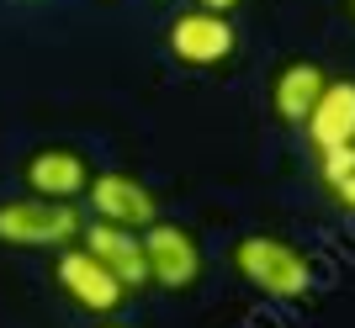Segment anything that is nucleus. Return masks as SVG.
<instances>
[{
  "mask_svg": "<svg viewBox=\"0 0 355 328\" xmlns=\"http://www.w3.org/2000/svg\"><path fill=\"white\" fill-rule=\"evenodd\" d=\"M85 201H90V212H96V223L128 228V233H144V228L159 223V196L148 191L138 175H122V170L90 175Z\"/></svg>",
  "mask_w": 355,
  "mask_h": 328,
  "instance_id": "obj_5",
  "label": "nucleus"
},
{
  "mask_svg": "<svg viewBox=\"0 0 355 328\" xmlns=\"http://www.w3.org/2000/svg\"><path fill=\"white\" fill-rule=\"evenodd\" d=\"M324 85H329V75H324L313 59L282 64V75L270 80V111H276L286 127H302V122H308V111L318 106V95H324Z\"/></svg>",
  "mask_w": 355,
  "mask_h": 328,
  "instance_id": "obj_9",
  "label": "nucleus"
},
{
  "mask_svg": "<svg viewBox=\"0 0 355 328\" xmlns=\"http://www.w3.org/2000/svg\"><path fill=\"white\" fill-rule=\"evenodd\" d=\"M329 191H334V201H340L345 212H355V175H345L340 185H329Z\"/></svg>",
  "mask_w": 355,
  "mask_h": 328,
  "instance_id": "obj_12",
  "label": "nucleus"
},
{
  "mask_svg": "<svg viewBox=\"0 0 355 328\" xmlns=\"http://www.w3.org/2000/svg\"><path fill=\"white\" fill-rule=\"evenodd\" d=\"M196 11H218V16H234V6L239 0H191Z\"/></svg>",
  "mask_w": 355,
  "mask_h": 328,
  "instance_id": "obj_13",
  "label": "nucleus"
},
{
  "mask_svg": "<svg viewBox=\"0 0 355 328\" xmlns=\"http://www.w3.org/2000/svg\"><path fill=\"white\" fill-rule=\"evenodd\" d=\"M234 270L244 286H254L270 302H302L313 291V265L297 244L276 239V233H250L234 244Z\"/></svg>",
  "mask_w": 355,
  "mask_h": 328,
  "instance_id": "obj_1",
  "label": "nucleus"
},
{
  "mask_svg": "<svg viewBox=\"0 0 355 328\" xmlns=\"http://www.w3.org/2000/svg\"><path fill=\"white\" fill-rule=\"evenodd\" d=\"M80 207L74 201H43V196H16L0 201V244L6 249H74L80 244Z\"/></svg>",
  "mask_w": 355,
  "mask_h": 328,
  "instance_id": "obj_2",
  "label": "nucleus"
},
{
  "mask_svg": "<svg viewBox=\"0 0 355 328\" xmlns=\"http://www.w3.org/2000/svg\"><path fill=\"white\" fill-rule=\"evenodd\" d=\"M318 175H324V185H340L345 175H355V149L345 143V149H324L318 154Z\"/></svg>",
  "mask_w": 355,
  "mask_h": 328,
  "instance_id": "obj_11",
  "label": "nucleus"
},
{
  "mask_svg": "<svg viewBox=\"0 0 355 328\" xmlns=\"http://www.w3.org/2000/svg\"><path fill=\"white\" fill-rule=\"evenodd\" d=\"M101 328H133V323H117V318H106V323Z\"/></svg>",
  "mask_w": 355,
  "mask_h": 328,
  "instance_id": "obj_14",
  "label": "nucleus"
},
{
  "mask_svg": "<svg viewBox=\"0 0 355 328\" xmlns=\"http://www.w3.org/2000/svg\"><path fill=\"white\" fill-rule=\"evenodd\" d=\"M350 149H355V138H350Z\"/></svg>",
  "mask_w": 355,
  "mask_h": 328,
  "instance_id": "obj_16",
  "label": "nucleus"
},
{
  "mask_svg": "<svg viewBox=\"0 0 355 328\" xmlns=\"http://www.w3.org/2000/svg\"><path fill=\"white\" fill-rule=\"evenodd\" d=\"M138 239H144V259H148V286H159V291H191L202 281V244H196L191 228L159 217Z\"/></svg>",
  "mask_w": 355,
  "mask_h": 328,
  "instance_id": "obj_4",
  "label": "nucleus"
},
{
  "mask_svg": "<svg viewBox=\"0 0 355 328\" xmlns=\"http://www.w3.org/2000/svg\"><path fill=\"white\" fill-rule=\"evenodd\" d=\"M164 43H170V59L191 64V69H218L239 53V27L234 16L218 11H180L170 27H164Z\"/></svg>",
  "mask_w": 355,
  "mask_h": 328,
  "instance_id": "obj_3",
  "label": "nucleus"
},
{
  "mask_svg": "<svg viewBox=\"0 0 355 328\" xmlns=\"http://www.w3.org/2000/svg\"><path fill=\"white\" fill-rule=\"evenodd\" d=\"M302 127H308V138H313L318 154L324 149H345V143L355 138V80H329Z\"/></svg>",
  "mask_w": 355,
  "mask_h": 328,
  "instance_id": "obj_10",
  "label": "nucleus"
},
{
  "mask_svg": "<svg viewBox=\"0 0 355 328\" xmlns=\"http://www.w3.org/2000/svg\"><path fill=\"white\" fill-rule=\"evenodd\" d=\"M350 16H355V0H350Z\"/></svg>",
  "mask_w": 355,
  "mask_h": 328,
  "instance_id": "obj_15",
  "label": "nucleus"
},
{
  "mask_svg": "<svg viewBox=\"0 0 355 328\" xmlns=\"http://www.w3.org/2000/svg\"><path fill=\"white\" fill-rule=\"evenodd\" d=\"M53 281H59V291L80 307V313H90V318H112L122 302H128V291L112 281V270H101L80 244L53 259Z\"/></svg>",
  "mask_w": 355,
  "mask_h": 328,
  "instance_id": "obj_6",
  "label": "nucleus"
},
{
  "mask_svg": "<svg viewBox=\"0 0 355 328\" xmlns=\"http://www.w3.org/2000/svg\"><path fill=\"white\" fill-rule=\"evenodd\" d=\"M90 185V164L80 149H37L27 159V196H43V201H74L85 196Z\"/></svg>",
  "mask_w": 355,
  "mask_h": 328,
  "instance_id": "obj_8",
  "label": "nucleus"
},
{
  "mask_svg": "<svg viewBox=\"0 0 355 328\" xmlns=\"http://www.w3.org/2000/svg\"><path fill=\"white\" fill-rule=\"evenodd\" d=\"M80 249H85L101 270H112V281H117L128 297L148 286V259H144V239H138V233L90 217V223L80 228Z\"/></svg>",
  "mask_w": 355,
  "mask_h": 328,
  "instance_id": "obj_7",
  "label": "nucleus"
}]
</instances>
